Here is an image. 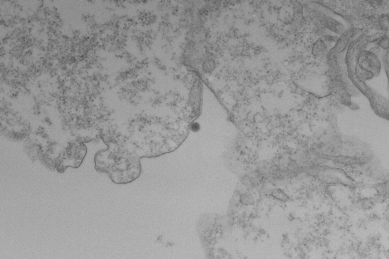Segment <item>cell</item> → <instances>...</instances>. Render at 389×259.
Wrapping results in <instances>:
<instances>
[{"mask_svg": "<svg viewBox=\"0 0 389 259\" xmlns=\"http://www.w3.org/2000/svg\"><path fill=\"white\" fill-rule=\"evenodd\" d=\"M360 69L370 72L374 75L379 73L381 64L377 57L371 52L364 51L360 57Z\"/></svg>", "mask_w": 389, "mask_h": 259, "instance_id": "6da1fadb", "label": "cell"}, {"mask_svg": "<svg viewBox=\"0 0 389 259\" xmlns=\"http://www.w3.org/2000/svg\"><path fill=\"white\" fill-rule=\"evenodd\" d=\"M327 52V47L325 44L321 40H318L313 47V55L320 56L324 55Z\"/></svg>", "mask_w": 389, "mask_h": 259, "instance_id": "7a4b0ae2", "label": "cell"}, {"mask_svg": "<svg viewBox=\"0 0 389 259\" xmlns=\"http://www.w3.org/2000/svg\"><path fill=\"white\" fill-rule=\"evenodd\" d=\"M272 195L275 198L280 201H287L288 200V196L283 191L279 189H276L273 190L272 192Z\"/></svg>", "mask_w": 389, "mask_h": 259, "instance_id": "3957f363", "label": "cell"}, {"mask_svg": "<svg viewBox=\"0 0 389 259\" xmlns=\"http://www.w3.org/2000/svg\"><path fill=\"white\" fill-rule=\"evenodd\" d=\"M240 200L241 203L246 205H249L254 203V197L250 194L245 193L241 195Z\"/></svg>", "mask_w": 389, "mask_h": 259, "instance_id": "277c9868", "label": "cell"}, {"mask_svg": "<svg viewBox=\"0 0 389 259\" xmlns=\"http://www.w3.org/2000/svg\"><path fill=\"white\" fill-rule=\"evenodd\" d=\"M202 66L203 71L205 72H210L214 69L215 63L213 60H206L203 64Z\"/></svg>", "mask_w": 389, "mask_h": 259, "instance_id": "5b68a950", "label": "cell"}, {"mask_svg": "<svg viewBox=\"0 0 389 259\" xmlns=\"http://www.w3.org/2000/svg\"><path fill=\"white\" fill-rule=\"evenodd\" d=\"M380 26L384 31H388L389 29V19L388 16L383 15L380 21Z\"/></svg>", "mask_w": 389, "mask_h": 259, "instance_id": "8992f818", "label": "cell"}, {"mask_svg": "<svg viewBox=\"0 0 389 259\" xmlns=\"http://www.w3.org/2000/svg\"><path fill=\"white\" fill-rule=\"evenodd\" d=\"M378 45L383 49L388 48L389 47L388 38L386 37H383L378 43Z\"/></svg>", "mask_w": 389, "mask_h": 259, "instance_id": "52a82bcc", "label": "cell"}, {"mask_svg": "<svg viewBox=\"0 0 389 259\" xmlns=\"http://www.w3.org/2000/svg\"><path fill=\"white\" fill-rule=\"evenodd\" d=\"M190 129L192 131H194V132H198L200 129V126L197 122H194L191 125Z\"/></svg>", "mask_w": 389, "mask_h": 259, "instance_id": "ba28073f", "label": "cell"}, {"mask_svg": "<svg viewBox=\"0 0 389 259\" xmlns=\"http://www.w3.org/2000/svg\"><path fill=\"white\" fill-rule=\"evenodd\" d=\"M325 39L329 42H336L338 41L339 38L337 36H326L325 37Z\"/></svg>", "mask_w": 389, "mask_h": 259, "instance_id": "9c48e42d", "label": "cell"}, {"mask_svg": "<svg viewBox=\"0 0 389 259\" xmlns=\"http://www.w3.org/2000/svg\"><path fill=\"white\" fill-rule=\"evenodd\" d=\"M371 3L374 6H379L381 4V1H371Z\"/></svg>", "mask_w": 389, "mask_h": 259, "instance_id": "30bf717a", "label": "cell"}]
</instances>
